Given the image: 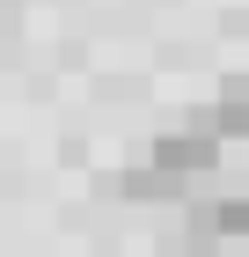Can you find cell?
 <instances>
[{
  "instance_id": "obj_2",
  "label": "cell",
  "mask_w": 249,
  "mask_h": 257,
  "mask_svg": "<svg viewBox=\"0 0 249 257\" xmlns=\"http://www.w3.org/2000/svg\"><path fill=\"white\" fill-rule=\"evenodd\" d=\"M205 118L220 125V140H249V66L212 88V110H205Z\"/></svg>"
},
{
  "instance_id": "obj_3",
  "label": "cell",
  "mask_w": 249,
  "mask_h": 257,
  "mask_svg": "<svg viewBox=\"0 0 249 257\" xmlns=\"http://www.w3.org/2000/svg\"><path fill=\"white\" fill-rule=\"evenodd\" d=\"M205 220H212V235H220V250H242V242H249V191L212 198V206H205Z\"/></svg>"
},
{
  "instance_id": "obj_1",
  "label": "cell",
  "mask_w": 249,
  "mask_h": 257,
  "mask_svg": "<svg viewBox=\"0 0 249 257\" xmlns=\"http://www.w3.org/2000/svg\"><path fill=\"white\" fill-rule=\"evenodd\" d=\"M220 125L212 118H191V125H169V133H154V147H147V162L154 169H169L183 191H198L205 177H220Z\"/></svg>"
}]
</instances>
